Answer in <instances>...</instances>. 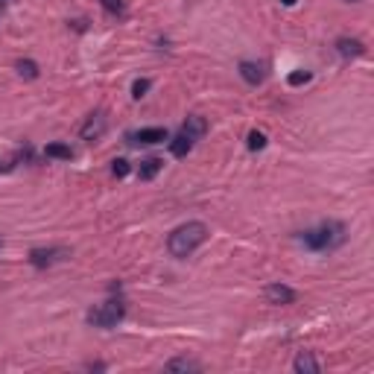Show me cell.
I'll use <instances>...</instances> for the list:
<instances>
[{"instance_id":"1","label":"cell","mask_w":374,"mask_h":374,"mask_svg":"<svg viewBox=\"0 0 374 374\" xmlns=\"http://www.w3.org/2000/svg\"><path fill=\"white\" fill-rule=\"evenodd\" d=\"M205 240H208V225L193 219V223H184L179 228H173V234L167 237V249H170L173 258L184 260V258H190Z\"/></svg>"},{"instance_id":"2","label":"cell","mask_w":374,"mask_h":374,"mask_svg":"<svg viewBox=\"0 0 374 374\" xmlns=\"http://www.w3.org/2000/svg\"><path fill=\"white\" fill-rule=\"evenodd\" d=\"M299 240L310 251H334L345 243V225L331 219V223H322L319 228H310V231H304V234H299Z\"/></svg>"},{"instance_id":"3","label":"cell","mask_w":374,"mask_h":374,"mask_svg":"<svg viewBox=\"0 0 374 374\" xmlns=\"http://www.w3.org/2000/svg\"><path fill=\"white\" fill-rule=\"evenodd\" d=\"M85 319H88V325H91V327H114V325H120L126 319V304L120 299H108L103 304L91 307Z\"/></svg>"},{"instance_id":"4","label":"cell","mask_w":374,"mask_h":374,"mask_svg":"<svg viewBox=\"0 0 374 374\" xmlns=\"http://www.w3.org/2000/svg\"><path fill=\"white\" fill-rule=\"evenodd\" d=\"M71 260V249L64 246H50V249H32L29 251V263L36 269H47V266H56V263Z\"/></svg>"},{"instance_id":"5","label":"cell","mask_w":374,"mask_h":374,"mask_svg":"<svg viewBox=\"0 0 374 374\" xmlns=\"http://www.w3.org/2000/svg\"><path fill=\"white\" fill-rule=\"evenodd\" d=\"M105 129H108V120H105V114H103V112H97V114L88 117V123L82 126L79 138H82V140H88V144H94V140H100V138L105 135Z\"/></svg>"},{"instance_id":"6","label":"cell","mask_w":374,"mask_h":374,"mask_svg":"<svg viewBox=\"0 0 374 374\" xmlns=\"http://www.w3.org/2000/svg\"><path fill=\"white\" fill-rule=\"evenodd\" d=\"M170 135L164 126H149V129H140L135 132V135H129L132 144H140V147H155V144H164Z\"/></svg>"},{"instance_id":"7","label":"cell","mask_w":374,"mask_h":374,"mask_svg":"<svg viewBox=\"0 0 374 374\" xmlns=\"http://www.w3.org/2000/svg\"><path fill=\"white\" fill-rule=\"evenodd\" d=\"M266 301L269 304H278V307H284V304H292L299 295H295V290L292 287H287V284H269L266 287Z\"/></svg>"},{"instance_id":"8","label":"cell","mask_w":374,"mask_h":374,"mask_svg":"<svg viewBox=\"0 0 374 374\" xmlns=\"http://www.w3.org/2000/svg\"><path fill=\"white\" fill-rule=\"evenodd\" d=\"M336 53L342 59H360L362 53H366V44H362L360 38H348V36H342V38H336Z\"/></svg>"},{"instance_id":"9","label":"cell","mask_w":374,"mask_h":374,"mask_svg":"<svg viewBox=\"0 0 374 374\" xmlns=\"http://www.w3.org/2000/svg\"><path fill=\"white\" fill-rule=\"evenodd\" d=\"M240 76H243V82L251 85V88H258L263 79H266V71H263V64L258 62H240Z\"/></svg>"},{"instance_id":"10","label":"cell","mask_w":374,"mask_h":374,"mask_svg":"<svg viewBox=\"0 0 374 374\" xmlns=\"http://www.w3.org/2000/svg\"><path fill=\"white\" fill-rule=\"evenodd\" d=\"M182 132L187 138H193V140H199V138H205V132H208V123H205V117H199V114H190L184 120V126H182Z\"/></svg>"},{"instance_id":"11","label":"cell","mask_w":374,"mask_h":374,"mask_svg":"<svg viewBox=\"0 0 374 374\" xmlns=\"http://www.w3.org/2000/svg\"><path fill=\"white\" fill-rule=\"evenodd\" d=\"M292 369L299 371V374H316V371H322V362H319L313 354H307V351H304V354H299V357H295Z\"/></svg>"},{"instance_id":"12","label":"cell","mask_w":374,"mask_h":374,"mask_svg":"<svg viewBox=\"0 0 374 374\" xmlns=\"http://www.w3.org/2000/svg\"><path fill=\"white\" fill-rule=\"evenodd\" d=\"M193 144H196V140H193V138H187V135H184V132H179V135H175V138L170 140V152H173V155H175V158H184V155H187V152H190V149H193Z\"/></svg>"},{"instance_id":"13","label":"cell","mask_w":374,"mask_h":374,"mask_svg":"<svg viewBox=\"0 0 374 374\" xmlns=\"http://www.w3.org/2000/svg\"><path fill=\"white\" fill-rule=\"evenodd\" d=\"M161 170H164V161H161V158H147V161H140L138 175H140L144 182H149V179H155Z\"/></svg>"},{"instance_id":"14","label":"cell","mask_w":374,"mask_h":374,"mask_svg":"<svg viewBox=\"0 0 374 374\" xmlns=\"http://www.w3.org/2000/svg\"><path fill=\"white\" fill-rule=\"evenodd\" d=\"M167 371H199L202 366L196 360H187V357H175V360H170L167 366H164Z\"/></svg>"},{"instance_id":"15","label":"cell","mask_w":374,"mask_h":374,"mask_svg":"<svg viewBox=\"0 0 374 374\" xmlns=\"http://www.w3.org/2000/svg\"><path fill=\"white\" fill-rule=\"evenodd\" d=\"M15 71L24 76V79H38V64L32 59H18L15 62Z\"/></svg>"},{"instance_id":"16","label":"cell","mask_w":374,"mask_h":374,"mask_svg":"<svg viewBox=\"0 0 374 374\" xmlns=\"http://www.w3.org/2000/svg\"><path fill=\"white\" fill-rule=\"evenodd\" d=\"M44 155L47 158H73V149L64 147V144H50L47 149H44Z\"/></svg>"},{"instance_id":"17","label":"cell","mask_w":374,"mask_h":374,"mask_svg":"<svg viewBox=\"0 0 374 374\" xmlns=\"http://www.w3.org/2000/svg\"><path fill=\"white\" fill-rule=\"evenodd\" d=\"M263 147H266V135H263V132H249V149L251 152H258V149H263Z\"/></svg>"},{"instance_id":"18","label":"cell","mask_w":374,"mask_h":374,"mask_svg":"<svg viewBox=\"0 0 374 374\" xmlns=\"http://www.w3.org/2000/svg\"><path fill=\"white\" fill-rule=\"evenodd\" d=\"M129 161L126 158H114L112 161V175H117V179H123V175H129Z\"/></svg>"},{"instance_id":"19","label":"cell","mask_w":374,"mask_h":374,"mask_svg":"<svg viewBox=\"0 0 374 374\" xmlns=\"http://www.w3.org/2000/svg\"><path fill=\"white\" fill-rule=\"evenodd\" d=\"M149 79H135V85H132V97L135 100H140V97H147V91H149Z\"/></svg>"},{"instance_id":"20","label":"cell","mask_w":374,"mask_h":374,"mask_svg":"<svg viewBox=\"0 0 374 374\" xmlns=\"http://www.w3.org/2000/svg\"><path fill=\"white\" fill-rule=\"evenodd\" d=\"M310 79H313V73H310V71H295V73H290V79H287V82L295 88V85H304V82H310Z\"/></svg>"},{"instance_id":"21","label":"cell","mask_w":374,"mask_h":374,"mask_svg":"<svg viewBox=\"0 0 374 374\" xmlns=\"http://www.w3.org/2000/svg\"><path fill=\"white\" fill-rule=\"evenodd\" d=\"M100 3H103V9H105L108 15H120V12H123V0H100Z\"/></svg>"},{"instance_id":"22","label":"cell","mask_w":374,"mask_h":374,"mask_svg":"<svg viewBox=\"0 0 374 374\" xmlns=\"http://www.w3.org/2000/svg\"><path fill=\"white\" fill-rule=\"evenodd\" d=\"M281 3H284V6H295V3H299V0H281Z\"/></svg>"},{"instance_id":"23","label":"cell","mask_w":374,"mask_h":374,"mask_svg":"<svg viewBox=\"0 0 374 374\" xmlns=\"http://www.w3.org/2000/svg\"><path fill=\"white\" fill-rule=\"evenodd\" d=\"M345 3H360V0H345Z\"/></svg>"},{"instance_id":"24","label":"cell","mask_w":374,"mask_h":374,"mask_svg":"<svg viewBox=\"0 0 374 374\" xmlns=\"http://www.w3.org/2000/svg\"><path fill=\"white\" fill-rule=\"evenodd\" d=\"M3 3H9V0H0V6H3Z\"/></svg>"},{"instance_id":"25","label":"cell","mask_w":374,"mask_h":374,"mask_svg":"<svg viewBox=\"0 0 374 374\" xmlns=\"http://www.w3.org/2000/svg\"><path fill=\"white\" fill-rule=\"evenodd\" d=\"M0 246H3V240H0Z\"/></svg>"}]
</instances>
